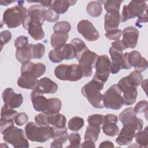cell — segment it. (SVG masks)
Returning <instances> with one entry per match:
<instances>
[{"mask_svg":"<svg viewBox=\"0 0 148 148\" xmlns=\"http://www.w3.org/2000/svg\"><path fill=\"white\" fill-rule=\"evenodd\" d=\"M112 47H113L114 49L118 50V51H123L124 50L126 49L125 46L122 42L121 40H114L113 42L112 43Z\"/></svg>","mask_w":148,"mask_h":148,"instance_id":"52","label":"cell"},{"mask_svg":"<svg viewBox=\"0 0 148 148\" xmlns=\"http://www.w3.org/2000/svg\"><path fill=\"white\" fill-rule=\"evenodd\" d=\"M147 10L146 1H131L128 5H124L122 10L121 21L123 23L129 19L139 17Z\"/></svg>","mask_w":148,"mask_h":148,"instance_id":"8","label":"cell"},{"mask_svg":"<svg viewBox=\"0 0 148 148\" xmlns=\"http://www.w3.org/2000/svg\"><path fill=\"white\" fill-rule=\"evenodd\" d=\"M121 21L119 12L107 13L104 17V29L106 32L117 29Z\"/></svg>","mask_w":148,"mask_h":148,"instance_id":"22","label":"cell"},{"mask_svg":"<svg viewBox=\"0 0 148 148\" xmlns=\"http://www.w3.org/2000/svg\"><path fill=\"white\" fill-rule=\"evenodd\" d=\"M98 55L91 51L88 48L86 49L76 59L80 66L84 77H90L92 74V68L95 67Z\"/></svg>","mask_w":148,"mask_h":148,"instance_id":"9","label":"cell"},{"mask_svg":"<svg viewBox=\"0 0 148 148\" xmlns=\"http://www.w3.org/2000/svg\"><path fill=\"white\" fill-rule=\"evenodd\" d=\"M28 116L26 113L20 112L16 114L14 119V121L16 125L18 126H23L28 123Z\"/></svg>","mask_w":148,"mask_h":148,"instance_id":"47","label":"cell"},{"mask_svg":"<svg viewBox=\"0 0 148 148\" xmlns=\"http://www.w3.org/2000/svg\"><path fill=\"white\" fill-rule=\"evenodd\" d=\"M0 38L1 41V47L2 48L3 46L8 43L12 39V34L8 30H5L1 32Z\"/></svg>","mask_w":148,"mask_h":148,"instance_id":"51","label":"cell"},{"mask_svg":"<svg viewBox=\"0 0 148 148\" xmlns=\"http://www.w3.org/2000/svg\"><path fill=\"white\" fill-rule=\"evenodd\" d=\"M76 58V51L71 43H67L61 47L54 49L49 53V58L54 63H58L64 60Z\"/></svg>","mask_w":148,"mask_h":148,"instance_id":"11","label":"cell"},{"mask_svg":"<svg viewBox=\"0 0 148 148\" xmlns=\"http://www.w3.org/2000/svg\"><path fill=\"white\" fill-rule=\"evenodd\" d=\"M77 30L87 41L94 42L99 38V32L88 20H80L77 23Z\"/></svg>","mask_w":148,"mask_h":148,"instance_id":"14","label":"cell"},{"mask_svg":"<svg viewBox=\"0 0 148 148\" xmlns=\"http://www.w3.org/2000/svg\"><path fill=\"white\" fill-rule=\"evenodd\" d=\"M34 44L29 43L28 46L23 49L16 50L15 56L16 59L21 64L30 61L33 58L32 48Z\"/></svg>","mask_w":148,"mask_h":148,"instance_id":"25","label":"cell"},{"mask_svg":"<svg viewBox=\"0 0 148 148\" xmlns=\"http://www.w3.org/2000/svg\"><path fill=\"white\" fill-rule=\"evenodd\" d=\"M122 42L127 48L134 49L136 46L139 35V30L134 26L127 27L122 31Z\"/></svg>","mask_w":148,"mask_h":148,"instance_id":"16","label":"cell"},{"mask_svg":"<svg viewBox=\"0 0 148 148\" xmlns=\"http://www.w3.org/2000/svg\"><path fill=\"white\" fill-rule=\"evenodd\" d=\"M45 8L41 5L36 4L31 6L28 10V16L23 23V28L27 29L30 23L42 26L45 20Z\"/></svg>","mask_w":148,"mask_h":148,"instance_id":"10","label":"cell"},{"mask_svg":"<svg viewBox=\"0 0 148 148\" xmlns=\"http://www.w3.org/2000/svg\"><path fill=\"white\" fill-rule=\"evenodd\" d=\"M105 36L110 40H119L122 35V31L119 28L114 29L106 32Z\"/></svg>","mask_w":148,"mask_h":148,"instance_id":"49","label":"cell"},{"mask_svg":"<svg viewBox=\"0 0 148 148\" xmlns=\"http://www.w3.org/2000/svg\"><path fill=\"white\" fill-rule=\"evenodd\" d=\"M68 139L70 143V145L67 146V147H80V142H81V137L80 135L77 132L71 133L69 136Z\"/></svg>","mask_w":148,"mask_h":148,"instance_id":"43","label":"cell"},{"mask_svg":"<svg viewBox=\"0 0 148 148\" xmlns=\"http://www.w3.org/2000/svg\"><path fill=\"white\" fill-rule=\"evenodd\" d=\"M17 114V112L16 110H14L13 108H11L4 104L1 108V119L5 120H14Z\"/></svg>","mask_w":148,"mask_h":148,"instance_id":"39","label":"cell"},{"mask_svg":"<svg viewBox=\"0 0 148 148\" xmlns=\"http://www.w3.org/2000/svg\"><path fill=\"white\" fill-rule=\"evenodd\" d=\"M122 1L117 0L103 1L105 9L107 12V13L119 12L121 3H122Z\"/></svg>","mask_w":148,"mask_h":148,"instance_id":"38","label":"cell"},{"mask_svg":"<svg viewBox=\"0 0 148 148\" xmlns=\"http://www.w3.org/2000/svg\"><path fill=\"white\" fill-rule=\"evenodd\" d=\"M119 120L123 124V125H128L133 126L136 131L142 130L143 126V120L137 117L136 113L132 107L127 108L123 110L119 114Z\"/></svg>","mask_w":148,"mask_h":148,"instance_id":"13","label":"cell"},{"mask_svg":"<svg viewBox=\"0 0 148 148\" xmlns=\"http://www.w3.org/2000/svg\"><path fill=\"white\" fill-rule=\"evenodd\" d=\"M147 106H148L147 101L146 100H142L138 102L135 105L134 108V110L136 114L145 113V112L147 113Z\"/></svg>","mask_w":148,"mask_h":148,"instance_id":"50","label":"cell"},{"mask_svg":"<svg viewBox=\"0 0 148 148\" xmlns=\"http://www.w3.org/2000/svg\"><path fill=\"white\" fill-rule=\"evenodd\" d=\"M18 2V4L7 9L3 14V23L9 28H14L23 24L28 16L27 9L23 5L24 1Z\"/></svg>","mask_w":148,"mask_h":148,"instance_id":"3","label":"cell"},{"mask_svg":"<svg viewBox=\"0 0 148 148\" xmlns=\"http://www.w3.org/2000/svg\"><path fill=\"white\" fill-rule=\"evenodd\" d=\"M2 99L5 105L13 109L20 107L23 102L22 94L16 93L10 87H8L3 90Z\"/></svg>","mask_w":148,"mask_h":148,"instance_id":"15","label":"cell"},{"mask_svg":"<svg viewBox=\"0 0 148 148\" xmlns=\"http://www.w3.org/2000/svg\"><path fill=\"white\" fill-rule=\"evenodd\" d=\"M25 134L23 129L13 126L3 135V139L14 147L28 148L29 145Z\"/></svg>","mask_w":148,"mask_h":148,"instance_id":"7","label":"cell"},{"mask_svg":"<svg viewBox=\"0 0 148 148\" xmlns=\"http://www.w3.org/2000/svg\"><path fill=\"white\" fill-rule=\"evenodd\" d=\"M53 1H41L39 2L40 5L43 7H47V8H50L51 6Z\"/></svg>","mask_w":148,"mask_h":148,"instance_id":"57","label":"cell"},{"mask_svg":"<svg viewBox=\"0 0 148 148\" xmlns=\"http://www.w3.org/2000/svg\"><path fill=\"white\" fill-rule=\"evenodd\" d=\"M77 1H53L50 8L53 9L58 14H64L67 12L70 6L74 5Z\"/></svg>","mask_w":148,"mask_h":148,"instance_id":"28","label":"cell"},{"mask_svg":"<svg viewBox=\"0 0 148 148\" xmlns=\"http://www.w3.org/2000/svg\"><path fill=\"white\" fill-rule=\"evenodd\" d=\"M84 121L83 118L75 116L69 120L68 124V127L71 131H77L84 126Z\"/></svg>","mask_w":148,"mask_h":148,"instance_id":"35","label":"cell"},{"mask_svg":"<svg viewBox=\"0 0 148 148\" xmlns=\"http://www.w3.org/2000/svg\"><path fill=\"white\" fill-rule=\"evenodd\" d=\"M54 75L59 80L77 82L83 77V72L79 64H60L54 69Z\"/></svg>","mask_w":148,"mask_h":148,"instance_id":"5","label":"cell"},{"mask_svg":"<svg viewBox=\"0 0 148 148\" xmlns=\"http://www.w3.org/2000/svg\"><path fill=\"white\" fill-rule=\"evenodd\" d=\"M110 66L111 61L107 55L98 56L95 65L96 71L93 77L103 83H106L110 73Z\"/></svg>","mask_w":148,"mask_h":148,"instance_id":"12","label":"cell"},{"mask_svg":"<svg viewBox=\"0 0 148 148\" xmlns=\"http://www.w3.org/2000/svg\"><path fill=\"white\" fill-rule=\"evenodd\" d=\"M71 43L73 46L76 51V58H77L86 49H87L85 43L80 38H74Z\"/></svg>","mask_w":148,"mask_h":148,"instance_id":"37","label":"cell"},{"mask_svg":"<svg viewBox=\"0 0 148 148\" xmlns=\"http://www.w3.org/2000/svg\"><path fill=\"white\" fill-rule=\"evenodd\" d=\"M58 86L56 83L49 77H44L38 80L35 91L40 94H54L58 90Z\"/></svg>","mask_w":148,"mask_h":148,"instance_id":"20","label":"cell"},{"mask_svg":"<svg viewBox=\"0 0 148 148\" xmlns=\"http://www.w3.org/2000/svg\"><path fill=\"white\" fill-rule=\"evenodd\" d=\"M14 126L13 120H5L1 119L0 120V127L1 132L3 135L8 130Z\"/></svg>","mask_w":148,"mask_h":148,"instance_id":"48","label":"cell"},{"mask_svg":"<svg viewBox=\"0 0 148 148\" xmlns=\"http://www.w3.org/2000/svg\"><path fill=\"white\" fill-rule=\"evenodd\" d=\"M147 13H145L143 14H142L141 16H139L136 21V23H135V25L136 27L140 28L142 27L141 24H143V23H146L147 22Z\"/></svg>","mask_w":148,"mask_h":148,"instance_id":"53","label":"cell"},{"mask_svg":"<svg viewBox=\"0 0 148 148\" xmlns=\"http://www.w3.org/2000/svg\"><path fill=\"white\" fill-rule=\"evenodd\" d=\"M45 72L46 66L41 62L28 61L22 64L21 66V74H28L37 78L42 76Z\"/></svg>","mask_w":148,"mask_h":148,"instance_id":"18","label":"cell"},{"mask_svg":"<svg viewBox=\"0 0 148 148\" xmlns=\"http://www.w3.org/2000/svg\"><path fill=\"white\" fill-rule=\"evenodd\" d=\"M31 99L33 107L37 112L48 114L58 113L62 106L61 101L57 98H46L43 94L35 90L31 93Z\"/></svg>","mask_w":148,"mask_h":148,"instance_id":"1","label":"cell"},{"mask_svg":"<svg viewBox=\"0 0 148 148\" xmlns=\"http://www.w3.org/2000/svg\"><path fill=\"white\" fill-rule=\"evenodd\" d=\"M114 147V145L113 144V143L109 140H106L103 142H101L99 146V147H100V148H101V147H102V148L103 147Z\"/></svg>","mask_w":148,"mask_h":148,"instance_id":"56","label":"cell"},{"mask_svg":"<svg viewBox=\"0 0 148 148\" xmlns=\"http://www.w3.org/2000/svg\"><path fill=\"white\" fill-rule=\"evenodd\" d=\"M14 44L16 50L23 49L28 46V39L26 36H19L15 39Z\"/></svg>","mask_w":148,"mask_h":148,"instance_id":"45","label":"cell"},{"mask_svg":"<svg viewBox=\"0 0 148 148\" xmlns=\"http://www.w3.org/2000/svg\"><path fill=\"white\" fill-rule=\"evenodd\" d=\"M127 77L130 83L135 87H137L140 85L143 81V76L140 72L135 70L131 72V73L127 76Z\"/></svg>","mask_w":148,"mask_h":148,"instance_id":"41","label":"cell"},{"mask_svg":"<svg viewBox=\"0 0 148 148\" xmlns=\"http://www.w3.org/2000/svg\"><path fill=\"white\" fill-rule=\"evenodd\" d=\"M27 138L32 142H45L53 138L54 130L52 126L40 127L34 122H29L25 127Z\"/></svg>","mask_w":148,"mask_h":148,"instance_id":"4","label":"cell"},{"mask_svg":"<svg viewBox=\"0 0 148 148\" xmlns=\"http://www.w3.org/2000/svg\"><path fill=\"white\" fill-rule=\"evenodd\" d=\"M103 86L104 83L103 82L93 77L90 82L82 88V94L95 108L102 109L104 108L102 94L101 92L103 89Z\"/></svg>","mask_w":148,"mask_h":148,"instance_id":"2","label":"cell"},{"mask_svg":"<svg viewBox=\"0 0 148 148\" xmlns=\"http://www.w3.org/2000/svg\"><path fill=\"white\" fill-rule=\"evenodd\" d=\"M47 120L49 124L53 127L58 128H63L66 127V119L62 114H47Z\"/></svg>","mask_w":148,"mask_h":148,"instance_id":"27","label":"cell"},{"mask_svg":"<svg viewBox=\"0 0 148 148\" xmlns=\"http://www.w3.org/2000/svg\"><path fill=\"white\" fill-rule=\"evenodd\" d=\"M124 104L127 106L133 105L136 100L138 95L137 88L135 87H128L122 91Z\"/></svg>","mask_w":148,"mask_h":148,"instance_id":"26","label":"cell"},{"mask_svg":"<svg viewBox=\"0 0 148 148\" xmlns=\"http://www.w3.org/2000/svg\"><path fill=\"white\" fill-rule=\"evenodd\" d=\"M113 122H105L102 126L103 133L109 136H114L119 134V128Z\"/></svg>","mask_w":148,"mask_h":148,"instance_id":"34","label":"cell"},{"mask_svg":"<svg viewBox=\"0 0 148 148\" xmlns=\"http://www.w3.org/2000/svg\"><path fill=\"white\" fill-rule=\"evenodd\" d=\"M95 142L91 140H84L80 146L82 147H95Z\"/></svg>","mask_w":148,"mask_h":148,"instance_id":"55","label":"cell"},{"mask_svg":"<svg viewBox=\"0 0 148 148\" xmlns=\"http://www.w3.org/2000/svg\"><path fill=\"white\" fill-rule=\"evenodd\" d=\"M68 34L54 32L50 37V43L54 49L62 47L66 44L68 39Z\"/></svg>","mask_w":148,"mask_h":148,"instance_id":"29","label":"cell"},{"mask_svg":"<svg viewBox=\"0 0 148 148\" xmlns=\"http://www.w3.org/2000/svg\"><path fill=\"white\" fill-rule=\"evenodd\" d=\"M29 35L35 40H41L45 37V32L42 26L30 23L27 28Z\"/></svg>","mask_w":148,"mask_h":148,"instance_id":"31","label":"cell"},{"mask_svg":"<svg viewBox=\"0 0 148 148\" xmlns=\"http://www.w3.org/2000/svg\"><path fill=\"white\" fill-rule=\"evenodd\" d=\"M109 54L111 57V66L110 72L112 74L118 73L121 69H123V51H118L113 47L109 49Z\"/></svg>","mask_w":148,"mask_h":148,"instance_id":"21","label":"cell"},{"mask_svg":"<svg viewBox=\"0 0 148 148\" xmlns=\"http://www.w3.org/2000/svg\"><path fill=\"white\" fill-rule=\"evenodd\" d=\"M53 127V126H52ZM54 130L53 142L50 145L51 147H62L63 143H65L68 139V133L66 127L63 128H58L53 127Z\"/></svg>","mask_w":148,"mask_h":148,"instance_id":"23","label":"cell"},{"mask_svg":"<svg viewBox=\"0 0 148 148\" xmlns=\"http://www.w3.org/2000/svg\"><path fill=\"white\" fill-rule=\"evenodd\" d=\"M71 29V25L66 21H61L56 23L53 26L54 32L61 34H68Z\"/></svg>","mask_w":148,"mask_h":148,"instance_id":"36","label":"cell"},{"mask_svg":"<svg viewBox=\"0 0 148 148\" xmlns=\"http://www.w3.org/2000/svg\"><path fill=\"white\" fill-rule=\"evenodd\" d=\"M45 46L42 43H37L33 45L32 48V53H33V58L40 59L42 58L45 53Z\"/></svg>","mask_w":148,"mask_h":148,"instance_id":"42","label":"cell"},{"mask_svg":"<svg viewBox=\"0 0 148 148\" xmlns=\"http://www.w3.org/2000/svg\"><path fill=\"white\" fill-rule=\"evenodd\" d=\"M136 131V129L133 126L128 125H123L116 139V143L120 146L130 144L135 137Z\"/></svg>","mask_w":148,"mask_h":148,"instance_id":"19","label":"cell"},{"mask_svg":"<svg viewBox=\"0 0 148 148\" xmlns=\"http://www.w3.org/2000/svg\"><path fill=\"white\" fill-rule=\"evenodd\" d=\"M127 60L130 65L139 72L145 71L148 66L147 60L136 50H133L130 53L127 52Z\"/></svg>","mask_w":148,"mask_h":148,"instance_id":"17","label":"cell"},{"mask_svg":"<svg viewBox=\"0 0 148 148\" xmlns=\"http://www.w3.org/2000/svg\"><path fill=\"white\" fill-rule=\"evenodd\" d=\"M35 123L40 127L50 126L47 120V114L41 113L35 116Z\"/></svg>","mask_w":148,"mask_h":148,"instance_id":"46","label":"cell"},{"mask_svg":"<svg viewBox=\"0 0 148 148\" xmlns=\"http://www.w3.org/2000/svg\"><path fill=\"white\" fill-rule=\"evenodd\" d=\"M121 91L117 84L112 85L103 94H102V102L103 106L107 109L119 110L124 105Z\"/></svg>","mask_w":148,"mask_h":148,"instance_id":"6","label":"cell"},{"mask_svg":"<svg viewBox=\"0 0 148 148\" xmlns=\"http://www.w3.org/2000/svg\"><path fill=\"white\" fill-rule=\"evenodd\" d=\"M101 132V127L89 125L87 127L84 136V140H91L94 142L97 141Z\"/></svg>","mask_w":148,"mask_h":148,"instance_id":"32","label":"cell"},{"mask_svg":"<svg viewBox=\"0 0 148 148\" xmlns=\"http://www.w3.org/2000/svg\"><path fill=\"white\" fill-rule=\"evenodd\" d=\"M147 134L148 130L147 127H146L143 130H139L135 133V140L136 143L139 147H147L148 141H147Z\"/></svg>","mask_w":148,"mask_h":148,"instance_id":"33","label":"cell"},{"mask_svg":"<svg viewBox=\"0 0 148 148\" xmlns=\"http://www.w3.org/2000/svg\"><path fill=\"white\" fill-rule=\"evenodd\" d=\"M15 1H8V0H1L0 3H1V5H3V6H8V5L13 3V2H14Z\"/></svg>","mask_w":148,"mask_h":148,"instance_id":"58","label":"cell"},{"mask_svg":"<svg viewBox=\"0 0 148 148\" xmlns=\"http://www.w3.org/2000/svg\"><path fill=\"white\" fill-rule=\"evenodd\" d=\"M86 11L88 14L91 17H99L102 12V6L101 1L90 2L87 5Z\"/></svg>","mask_w":148,"mask_h":148,"instance_id":"30","label":"cell"},{"mask_svg":"<svg viewBox=\"0 0 148 148\" xmlns=\"http://www.w3.org/2000/svg\"><path fill=\"white\" fill-rule=\"evenodd\" d=\"M118 118L117 116L114 114H108L104 116V123L105 122H113L117 123Z\"/></svg>","mask_w":148,"mask_h":148,"instance_id":"54","label":"cell"},{"mask_svg":"<svg viewBox=\"0 0 148 148\" xmlns=\"http://www.w3.org/2000/svg\"><path fill=\"white\" fill-rule=\"evenodd\" d=\"M59 17L60 14H58L51 8H49L47 10H46L45 20H46L47 21L54 23L59 19Z\"/></svg>","mask_w":148,"mask_h":148,"instance_id":"44","label":"cell"},{"mask_svg":"<svg viewBox=\"0 0 148 148\" xmlns=\"http://www.w3.org/2000/svg\"><path fill=\"white\" fill-rule=\"evenodd\" d=\"M38 82V78L35 76L28 74H21L17 80V85L23 88L34 90Z\"/></svg>","mask_w":148,"mask_h":148,"instance_id":"24","label":"cell"},{"mask_svg":"<svg viewBox=\"0 0 148 148\" xmlns=\"http://www.w3.org/2000/svg\"><path fill=\"white\" fill-rule=\"evenodd\" d=\"M87 120L89 125L101 127L104 123V116L101 114H91L87 117Z\"/></svg>","mask_w":148,"mask_h":148,"instance_id":"40","label":"cell"}]
</instances>
